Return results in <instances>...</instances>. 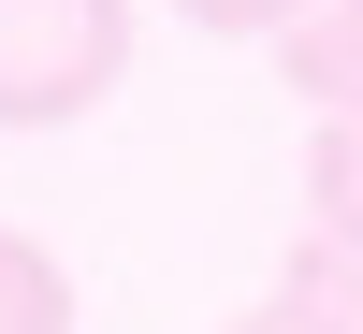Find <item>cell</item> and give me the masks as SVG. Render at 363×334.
<instances>
[{
	"mask_svg": "<svg viewBox=\"0 0 363 334\" xmlns=\"http://www.w3.org/2000/svg\"><path fill=\"white\" fill-rule=\"evenodd\" d=\"M131 73V0H0V131H73Z\"/></svg>",
	"mask_w": 363,
	"mask_h": 334,
	"instance_id": "6da1fadb",
	"label": "cell"
},
{
	"mask_svg": "<svg viewBox=\"0 0 363 334\" xmlns=\"http://www.w3.org/2000/svg\"><path fill=\"white\" fill-rule=\"evenodd\" d=\"M277 73H291V102L363 116V0H306V15L277 29Z\"/></svg>",
	"mask_w": 363,
	"mask_h": 334,
	"instance_id": "7a4b0ae2",
	"label": "cell"
},
{
	"mask_svg": "<svg viewBox=\"0 0 363 334\" xmlns=\"http://www.w3.org/2000/svg\"><path fill=\"white\" fill-rule=\"evenodd\" d=\"M277 306L306 320V334H363V233H291V262H277Z\"/></svg>",
	"mask_w": 363,
	"mask_h": 334,
	"instance_id": "3957f363",
	"label": "cell"
},
{
	"mask_svg": "<svg viewBox=\"0 0 363 334\" xmlns=\"http://www.w3.org/2000/svg\"><path fill=\"white\" fill-rule=\"evenodd\" d=\"M0 334H73V277H58L44 233L0 218Z\"/></svg>",
	"mask_w": 363,
	"mask_h": 334,
	"instance_id": "277c9868",
	"label": "cell"
},
{
	"mask_svg": "<svg viewBox=\"0 0 363 334\" xmlns=\"http://www.w3.org/2000/svg\"><path fill=\"white\" fill-rule=\"evenodd\" d=\"M306 218H320V233H363V116H320V145H306Z\"/></svg>",
	"mask_w": 363,
	"mask_h": 334,
	"instance_id": "5b68a950",
	"label": "cell"
},
{
	"mask_svg": "<svg viewBox=\"0 0 363 334\" xmlns=\"http://www.w3.org/2000/svg\"><path fill=\"white\" fill-rule=\"evenodd\" d=\"M174 15H189V29H218V44H277L306 0H174Z\"/></svg>",
	"mask_w": 363,
	"mask_h": 334,
	"instance_id": "8992f818",
	"label": "cell"
},
{
	"mask_svg": "<svg viewBox=\"0 0 363 334\" xmlns=\"http://www.w3.org/2000/svg\"><path fill=\"white\" fill-rule=\"evenodd\" d=\"M218 334H306V320H291V306H247V320H218Z\"/></svg>",
	"mask_w": 363,
	"mask_h": 334,
	"instance_id": "52a82bcc",
	"label": "cell"
}]
</instances>
